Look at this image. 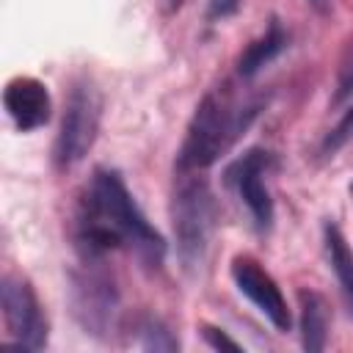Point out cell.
<instances>
[{
    "label": "cell",
    "instance_id": "18",
    "mask_svg": "<svg viewBox=\"0 0 353 353\" xmlns=\"http://www.w3.org/2000/svg\"><path fill=\"white\" fill-rule=\"evenodd\" d=\"M314 8H320V11H325V0H309Z\"/></svg>",
    "mask_w": 353,
    "mask_h": 353
},
{
    "label": "cell",
    "instance_id": "17",
    "mask_svg": "<svg viewBox=\"0 0 353 353\" xmlns=\"http://www.w3.org/2000/svg\"><path fill=\"white\" fill-rule=\"evenodd\" d=\"M243 0H210L207 3V19L215 22V19H226L232 14H237Z\"/></svg>",
    "mask_w": 353,
    "mask_h": 353
},
{
    "label": "cell",
    "instance_id": "10",
    "mask_svg": "<svg viewBox=\"0 0 353 353\" xmlns=\"http://www.w3.org/2000/svg\"><path fill=\"white\" fill-rule=\"evenodd\" d=\"M298 303H301V345L309 353H320L328 339V303L314 290H301Z\"/></svg>",
    "mask_w": 353,
    "mask_h": 353
},
{
    "label": "cell",
    "instance_id": "12",
    "mask_svg": "<svg viewBox=\"0 0 353 353\" xmlns=\"http://www.w3.org/2000/svg\"><path fill=\"white\" fill-rule=\"evenodd\" d=\"M323 234H325L328 265H331V270L339 281V290L345 295V303L353 314V251H350V245H347V240H345V234L339 232L336 223H325Z\"/></svg>",
    "mask_w": 353,
    "mask_h": 353
},
{
    "label": "cell",
    "instance_id": "8",
    "mask_svg": "<svg viewBox=\"0 0 353 353\" xmlns=\"http://www.w3.org/2000/svg\"><path fill=\"white\" fill-rule=\"evenodd\" d=\"M232 279L237 284V290L273 323V328L279 331H290L292 317L287 309V301L279 290V284L273 281V276L251 256H234L232 259Z\"/></svg>",
    "mask_w": 353,
    "mask_h": 353
},
{
    "label": "cell",
    "instance_id": "4",
    "mask_svg": "<svg viewBox=\"0 0 353 353\" xmlns=\"http://www.w3.org/2000/svg\"><path fill=\"white\" fill-rule=\"evenodd\" d=\"M99 262L102 259H83V268L72 273L69 306L72 317L85 334L105 339L113 334L119 320V290Z\"/></svg>",
    "mask_w": 353,
    "mask_h": 353
},
{
    "label": "cell",
    "instance_id": "7",
    "mask_svg": "<svg viewBox=\"0 0 353 353\" xmlns=\"http://www.w3.org/2000/svg\"><path fill=\"white\" fill-rule=\"evenodd\" d=\"M270 168H276L273 152L254 146V149L243 152L240 157H234L223 171L226 188L237 193V199L245 204V210H248V215L259 232H268L273 226V215H276L273 199H270L265 179H262Z\"/></svg>",
    "mask_w": 353,
    "mask_h": 353
},
{
    "label": "cell",
    "instance_id": "11",
    "mask_svg": "<svg viewBox=\"0 0 353 353\" xmlns=\"http://www.w3.org/2000/svg\"><path fill=\"white\" fill-rule=\"evenodd\" d=\"M284 50H287V30L273 17L268 22V30L240 52V58H237V74L240 77H254L265 63H270Z\"/></svg>",
    "mask_w": 353,
    "mask_h": 353
},
{
    "label": "cell",
    "instance_id": "14",
    "mask_svg": "<svg viewBox=\"0 0 353 353\" xmlns=\"http://www.w3.org/2000/svg\"><path fill=\"white\" fill-rule=\"evenodd\" d=\"M353 94V47L345 52L339 72H336V91H334V105H342Z\"/></svg>",
    "mask_w": 353,
    "mask_h": 353
},
{
    "label": "cell",
    "instance_id": "5",
    "mask_svg": "<svg viewBox=\"0 0 353 353\" xmlns=\"http://www.w3.org/2000/svg\"><path fill=\"white\" fill-rule=\"evenodd\" d=\"M99 116H102V97L97 85L88 77L74 80L69 88L61 130L52 146V160L58 168H72L88 154L99 132Z\"/></svg>",
    "mask_w": 353,
    "mask_h": 353
},
{
    "label": "cell",
    "instance_id": "19",
    "mask_svg": "<svg viewBox=\"0 0 353 353\" xmlns=\"http://www.w3.org/2000/svg\"><path fill=\"white\" fill-rule=\"evenodd\" d=\"M163 3H165V6H168V8H176V6H179V3H182V0H163Z\"/></svg>",
    "mask_w": 353,
    "mask_h": 353
},
{
    "label": "cell",
    "instance_id": "2",
    "mask_svg": "<svg viewBox=\"0 0 353 353\" xmlns=\"http://www.w3.org/2000/svg\"><path fill=\"white\" fill-rule=\"evenodd\" d=\"M259 113V99L240 97L232 85L212 88L201 97L188 124L185 141L176 154V171H204L221 154H226L234 141L248 130Z\"/></svg>",
    "mask_w": 353,
    "mask_h": 353
},
{
    "label": "cell",
    "instance_id": "16",
    "mask_svg": "<svg viewBox=\"0 0 353 353\" xmlns=\"http://www.w3.org/2000/svg\"><path fill=\"white\" fill-rule=\"evenodd\" d=\"M201 336L210 347L215 350H243V345L237 339H232L223 328H215V325H201Z\"/></svg>",
    "mask_w": 353,
    "mask_h": 353
},
{
    "label": "cell",
    "instance_id": "3",
    "mask_svg": "<svg viewBox=\"0 0 353 353\" xmlns=\"http://www.w3.org/2000/svg\"><path fill=\"white\" fill-rule=\"evenodd\" d=\"M171 193V223L176 237V251L185 268H196L210 245L218 207L210 190V182L199 171H176Z\"/></svg>",
    "mask_w": 353,
    "mask_h": 353
},
{
    "label": "cell",
    "instance_id": "15",
    "mask_svg": "<svg viewBox=\"0 0 353 353\" xmlns=\"http://www.w3.org/2000/svg\"><path fill=\"white\" fill-rule=\"evenodd\" d=\"M350 135H353V108H347V113L339 119V124L325 135V141H323V154H334L345 141H350Z\"/></svg>",
    "mask_w": 353,
    "mask_h": 353
},
{
    "label": "cell",
    "instance_id": "13",
    "mask_svg": "<svg viewBox=\"0 0 353 353\" xmlns=\"http://www.w3.org/2000/svg\"><path fill=\"white\" fill-rule=\"evenodd\" d=\"M135 331L141 334V347L143 350H179V339L174 336V331L154 314H143L138 320Z\"/></svg>",
    "mask_w": 353,
    "mask_h": 353
},
{
    "label": "cell",
    "instance_id": "9",
    "mask_svg": "<svg viewBox=\"0 0 353 353\" xmlns=\"http://www.w3.org/2000/svg\"><path fill=\"white\" fill-rule=\"evenodd\" d=\"M3 108L11 116V121L17 124V130L30 132L39 130L50 121L52 113V99L50 91L41 80L36 77H14L6 83L3 91Z\"/></svg>",
    "mask_w": 353,
    "mask_h": 353
},
{
    "label": "cell",
    "instance_id": "6",
    "mask_svg": "<svg viewBox=\"0 0 353 353\" xmlns=\"http://www.w3.org/2000/svg\"><path fill=\"white\" fill-rule=\"evenodd\" d=\"M0 306L6 323V342L19 345L25 350H41L47 345V317L28 279L6 273L0 281Z\"/></svg>",
    "mask_w": 353,
    "mask_h": 353
},
{
    "label": "cell",
    "instance_id": "1",
    "mask_svg": "<svg viewBox=\"0 0 353 353\" xmlns=\"http://www.w3.org/2000/svg\"><path fill=\"white\" fill-rule=\"evenodd\" d=\"M74 243L83 259H102L116 248H127L149 270H157L165 259L163 234L146 221L113 168H97L88 179L77 204Z\"/></svg>",
    "mask_w": 353,
    "mask_h": 353
}]
</instances>
